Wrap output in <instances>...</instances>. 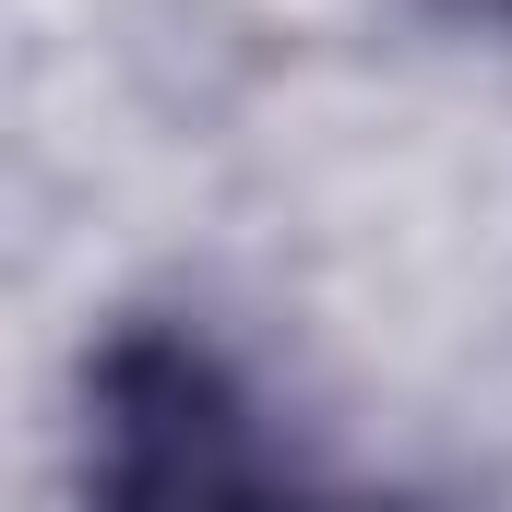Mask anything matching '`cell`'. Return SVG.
I'll return each mask as SVG.
<instances>
[{"mask_svg":"<svg viewBox=\"0 0 512 512\" xmlns=\"http://www.w3.org/2000/svg\"><path fill=\"white\" fill-rule=\"evenodd\" d=\"M251 453V393L203 334L131 322L84 370V501L96 512H203V489Z\"/></svg>","mask_w":512,"mask_h":512,"instance_id":"1","label":"cell"},{"mask_svg":"<svg viewBox=\"0 0 512 512\" xmlns=\"http://www.w3.org/2000/svg\"><path fill=\"white\" fill-rule=\"evenodd\" d=\"M441 12H465V24H512V0H441Z\"/></svg>","mask_w":512,"mask_h":512,"instance_id":"3","label":"cell"},{"mask_svg":"<svg viewBox=\"0 0 512 512\" xmlns=\"http://www.w3.org/2000/svg\"><path fill=\"white\" fill-rule=\"evenodd\" d=\"M203 512H405V501H310V489H286V477L262 465V441H251V453L203 489Z\"/></svg>","mask_w":512,"mask_h":512,"instance_id":"2","label":"cell"}]
</instances>
